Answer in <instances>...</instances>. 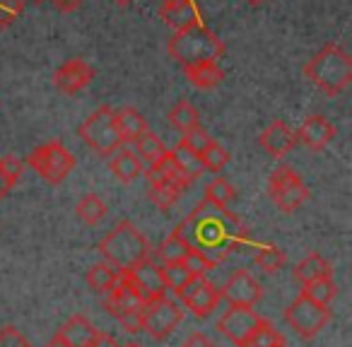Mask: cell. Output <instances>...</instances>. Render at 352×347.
Returning a JSON list of instances; mask_svg holds the SVG:
<instances>
[{
    "label": "cell",
    "instance_id": "cell-12",
    "mask_svg": "<svg viewBox=\"0 0 352 347\" xmlns=\"http://www.w3.org/2000/svg\"><path fill=\"white\" fill-rule=\"evenodd\" d=\"M179 302H184L188 309H191L193 316L206 318L215 311V306L220 304V289L215 284H210L206 278H193L182 292L176 294Z\"/></svg>",
    "mask_w": 352,
    "mask_h": 347
},
{
    "label": "cell",
    "instance_id": "cell-48",
    "mask_svg": "<svg viewBox=\"0 0 352 347\" xmlns=\"http://www.w3.org/2000/svg\"><path fill=\"white\" fill-rule=\"evenodd\" d=\"M246 3H249V5H263L265 0H246Z\"/></svg>",
    "mask_w": 352,
    "mask_h": 347
},
{
    "label": "cell",
    "instance_id": "cell-17",
    "mask_svg": "<svg viewBox=\"0 0 352 347\" xmlns=\"http://www.w3.org/2000/svg\"><path fill=\"white\" fill-rule=\"evenodd\" d=\"M160 15L164 25L174 32H184L201 25V8L196 5V0H164Z\"/></svg>",
    "mask_w": 352,
    "mask_h": 347
},
{
    "label": "cell",
    "instance_id": "cell-25",
    "mask_svg": "<svg viewBox=\"0 0 352 347\" xmlns=\"http://www.w3.org/2000/svg\"><path fill=\"white\" fill-rule=\"evenodd\" d=\"M166 116H169L171 126L182 133H188V131H193V128L201 126V113H198V109L193 107L188 99H179V102L169 109Z\"/></svg>",
    "mask_w": 352,
    "mask_h": 347
},
{
    "label": "cell",
    "instance_id": "cell-1",
    "mask_svg": "<svg viewBox=\"0 0 352 347\" xmlns=\"http://www.w3.org/2000/svg\"><path fill=\"white\" fill-rule=\"evenodd\" d=\"M174 232L186 241L188 249L201 251L212 268L222 263L232 249H239L249 239L246 227L234 212L208 201H203Z\"/></svg>",
    "mask_w": 352,
    "mask_h": 347
},
{
    "label": "cell",
    "instance_id": "cell-23",
    "mask_svg": "<svg viewBox=\"0 0 352 347\" xmlns=\"http://www.w3.org/2000/svg\"><path fill=\"white\" fill-rule=\"evenodd\" d=\"M109 169H111V174L121 183H131L142 174V161L138 159L135 152L121 150V152H113L111 161H109Z\"/></svg>",
    "mask_w": 352,
    "mask_h": 347
},
{
    "label": "cell",
    "instance_id": "cell-16",
    "mask_svg": "<svg viewBox=\"0 0 352 347\" xmlns=\"http://www.w3.org/2000/svg\"><path fill=\"white\" fill-rule=\"evenodd\" d=\"M142 304L145 302H142L135 289L131 287V282L126 280V273L118 270L116 282H113V287L109 289V294H107V311L111 313V316L121 318V316H126V313L140 311Z\"/></svg>",
    "mask_w": 352,
    "mask_h": 347
},
{
    "label": "cell",
    "instance_id": "cell-31",
    "mask_svg": "<svg viewBox=\"0 0 352 347\" xmlns=\"http://www.w3.org/2000/svg\"><path fill=\"white\" fill-rule=\"evenodd\" d=\"M166 152V147L162 145V140L155 135V133H142L140 137L135 140V155H140L138 159L140 161H147V164H155V161L162 159V155Z\"/></svg>",
    "mask_w": 352,
    "mask_h": 347
},
{
    "label": "cell",
    "instance_id": "cell-43",
    "mask_svg": "<svg viewBox=\"0 0 352 347\" xmlns=\"http://www.w3.org/2000/svg\"><path fill=\"white\" fill-rule=\"evenodd\" d=\"M121 321V328L126 333H131V335H135V333H140L142 331V323H140V311H135V313H126V316H121L118 318Z\"/></svg>",
    "mask_w": 352,
    "mask_h": 347
},
{
    "label": "cell",
    "instance_id": "cell-46",
    "mask_svg": "<svg viewBox=\"0 0 352 347\" xmlns=\"http://www.w3.org/2000/svg\"><path fill=\"white\" fill-rule=\"evenodd\" d=\"M51 3L56 5V10H60V12H73V10H78L82 0H51Z\"/></svg>",
    "mask_w": 352,
    "mask_h": 347
},
{
    "label": "cell",
    "instance_id": "cell-33",
    "mask_svg": "<svg viewBox=\"0 0 352 347\" xmlns=\"http://www.w3.org/2000/svg\"><path fill=\"white\" fill-rule=\"evenodd\" d=\"M236 198V188L227 181L225 177H217L212 179L210 183L206 186V201L212 203V205H220V208H227L232 201Z\"/></svg>",
    "mask_w": 352,
    "mask_h": 347
},
{
    "label": "cell",
    "instance_id": "cell-24",
    "mask_svg": "<svg viewBox=\"0 0 352 347\" xmlns=\"http://www.w3.org/2000/svg\"><path fill=\"white\" fill-rule=\"evenodd\" d=\"M294 278H297L302 284H307V282H314V280H321V278H333V268L321 254H309L307 258L297 263Z\"/></svg>",
    "mask_w": 352,
    "mask_h": 347
},
{
    "label": "cell",
    "instance_id": "cell-45",
    "mask_svg": "<svg viewBox=\"0 0 352 347\" xmlns=\"http://www.w3.org/2000/svg\"><path fill=\"white\" fill-rule=\"evenodd\" d=\"M87 347H121L116 342V337L113 335H109V333H94V337H92V342H89Z\"/></svg>",
    "mask_w": 352,
    "mask_h": 347
},
{
    "label": "cell",
    "instance_id": "cell-30",
    "mask_svg": "<svg viewBox=\"0 0 352 347\" xmlns=\"http://www.w3.org/2000/svg\"><path fill=\"white\" fill-rule=\"evenodd\" d=\"M283 345H285L283 333L268 321H261L258 328H256L249 340L244 342V347H283Z\"/></svg>",
    "mask_w": 352,
    "mask_h": 347
},
{
    "label": "cell",
    "instance_id": "cell-34",
    "mask_svg": "<svg viewBox=\"0 0 352 347\" xmlns=\"http://www.w3.org/2000/svg\"><path fill=\"white\" fill-rule=\"evenodd\" d=\"M20 174H22V164L15 157H0V201L20 181Z\"/></svg>",
    "mask_w": 352,
    "mask_h": 347
},
{
    "label": "cell",
    "instance_id": "cell-9",
    "mask_svg": "<svg viewBox=\"0 0 352 347\" xmlns=\"http://www.w3.org/2000/svg\"><path fill=\"white\" fill-rule=\"evenodd\" d=\"M285 321L289 323V328H292L297 335L309 340V337L318 335V333L328 326V321H331V309L321 306V304L311 302V299H307L304 294H299L287 306V311H285Z\"/></svg>",
    "mask_w": 352,
    "mask_h": 347
},
{
    "label": "cell",
    "instance_id": "cell-50",
    "mask_svg": "<svg viewBox=\"0 0 352 347\" xmlns=\"http://www.w3.org/2000/svg\"><path fill=\"white\" fill-rule=\"evenodd\" d=\"M123 347H140L138 342H128V345H123Z\"/></svg>",
    "mask_w": 352,
    "mask_h": 347
},
{
    "label": "cell",
    "instance_id": "cell-28",
    "mask_svg": "<svg viewBox=\"0 0 352 347\" xmlns=\"http://www.w3.org/2000/svg\"><path fill=\"white\" fill-rule=\"evenodd\" d=\"M116 275H118V270H113L111 265L97 263V265H92V268L87 270L85 280H87V284H89V289H92V292L109 294V289H111L113 282H116Z\"/></svg>",
    "mask_w": 352,
    "mask_h": 347
},
{
    "label": "cell",
    "instance_id": "cell-4",
    "mask_svg": "<svg viewBox=\"0 0 352 347\" xmlns=\"http://www.w3.org/2000/svg\"><path fill=\"white\" fill-rule=\"evenodd\" d=\"M169 56L182 65H193L203 63V60H220L225 56V41L217 39V34L212 30H208L206 25H196L191 30L176 32L166 44Z\"/></svg>",
    "mask_w": 352,
    "mask_h": 347
},
{
    "label": "cell",
    "instance_id": "cell-6",
    "mask_svg": "<svg viewBox=\"0 0 352 347\" xmlns=\"http://www.w3.org/2000/svg\"><path fill=\"white\" fill-rule=\"evenodd\" d=\"M184 321L182 306L176 304V294L166 292L164 297L145 302L140 309V323L142 331L150 333L155 340H166L171 333Z\"/></svg>",
    "mask_w": 352,
    "mask_h": 347
},
{
    "label": "cell",
    "instance_id": "cell-10",
    "mask_svg": "<svg viewBox=\"0 0 352 347\" xmlns=\"http://www.w3.org/2000/svg\"><path fill=\"white\" fill-rule=\"evenodd\" d=\"M126 280L131 282V287L135 289L142 302H152V299H160L169 292L164 284V278H162V265L152 258V254L142 263H138L135 268L126 270Z\"/></svg>",
    "mask_w": 352,
    "mask_h": 347
},
{
    "label": "cell",
    "instance_id": "cell-32",
    "mask_svg": "<svg viewBox=\"0 0 352 347\" xmlns=\"http://www.w3.org/2000/svg\"><path fill=\"white\" fill-rule=\"evenodd\" d=\"M302 294L311 302L321 304V306H328V304L336 299L338 287L333 282V278H321V280H314V282H307L302 289Z\"/></svg>",
    "mask_w": 352,
    "mask_h": 347
},
{
    "label": "cell",
    "instance_id": "cell-29",
    "mask_svg": "<svg viewBox=\"0 0 352 347\" xmlns=\"http://www.w3.org/2000/svg\"><path fill=\"white\" fill-rule=\"evenodd\" d=\"M171 157H174V161L179 164V169H182L191 181L198 177H203V171L206 169H203V164H201V157H198L193 150H188L184 142H179V145L171 150Z\"/></svg>",
    "mask_w": 352,
    "mask_h": 347
},
{
    "label": "cell",
    "instance_id": "cell-44",
    "mask_svg": "<svg viewBox=\"0 0 352 347\" xmlns=\"http://www.w3.org/2000/svg\"><path fill=\"white\" fill-rule=\"evenodd\" d=\"M182 347H215V345H212V340L206 335V333H198L196 331V333H191L186 340H184Z\"/></svg>",
    "mask_w": 352,
    "mask_h": 347
},
{
    "label": "cell",
    "instance_id": "cell-52",
    "mask_svg": "<svg viewBox=\"0 0 352 347\" xmlns=\"http://www.w3.org/2000/svg\"><path fill=\"white\" fill-rule=\"evenodd\" d=\"M283 347H285V345H283Z\"/></svg>",
    "mask_w": 352,
    "mask_h": 347
},
{
    "label": "cell",
    "instance_id": "cell-39",
    "mask_svg": "<svg viewBox=\"0 0 352 347\" xmlns=\"http://www.w3.org/2000/svg\"><path fill=\"white\" fill-rule=\"evenodd\" d=\"M184 268L188 270V273L193 275V278H203V275L208 273V270H212V265L208 263V258L201 254V251H188L186 258H184Z\"/></svg>",
    "mask_w": 352,
    "mask_h": 347
},
{
    "label": "cell",
    "instance_id": "cell-42",
    "mask_svg": "<svg viewBox=\"0 0 352 347\" xmlns=\"http://www.w3.org/2000/svg\"><path fill=\"white\" fill-rule=\"evenodd\" d=\"M0 347H30V340L15 326H6L0 331Z\"/></svg>",
    "mask_w": 352,
    "mask_h": 347
},
{
    "label": "cell",
    "instance_id": "cell-47",
    "mask_svg": "<svg viewBox=\"0 0 352 347\" xmlns=\"http://www.w3.org/2000/svg\"><path fill=\"white\" fill-rule=\"evenodd\" d=\"M46 347H70V345H68V342H65V340H60L58 335H56L54 340H51V342H49V345H46Z\"/></svg>",
    "mask_w": 352,
    "mask_h": 347
},
{
    "label": "cell",
    "instance_id": "cell-3",
    "mask_svg": "<svg viewBox=\"0 0 352 347\" xmlns=\"http://www.w3.org/2000/svg\"><path fill=\"white\" fill-rule=\"evenodd\" d=\"M97 249H99V254H102L104 263L111 265L113 270H121V273L135 268L138 263H142V260L152 254L150 244H147V239L142 236V232L128 220L118 222V225L99 241Z\"/></svg>",
    "mask_w": 352,
    "mask_h": 347
},
{
    "label": "cell",
    "instance_id": "cell-19",
    "mask_svg": "<svg viewBox=\"0 0 352 347\" xmlns=\"http://www.w3.org/2000/svg\"><path fill=\"white\" fill-rule=\"evenodd\" d=\"M147 181L150 183H160V181L171 183V186H176L179 191H186V188L191 186V179L179 169V164L174 161L171 152H164L162 159L155 161V164L147 169Z\"/></svg>",
    "mask_w": 352,
    "mask_h": 347
},
{
    "label": "cell",
    "instance_id": "cell-36",
    "mask_svg": "<svg viewBox=\"0 0 352 347\" xmlns=\"http://www.w3.org/2000/svg\"><path fill=\"white\" fill-rule=\"evenodd\" d=\"M162 278H164V284L169 292L179 294L188 282L193 280V275L184 268V263H174V265H162ZM179 299V297H176Z\"/></svg>",
    "mask_w": 352,
    "mask_h": 347
},
{
    "label": "cell",
    "instance_id": "cell-20",
    "mask_svg": "<svg viewBox=\"0 0 352 347\" xmlns=\"http://www.w3.org/2000/svg\"><path fill=\"white\" fill-rule=\"evenodd\" d=\"M94 333H97V328L92 326V321L89 318H85L82 313H78V316L68 318V321L60 326V331L56 333V335L60 337V340H65L70 347H87L89 342H92Z\"/></svg>",
    "mask_w": 352,
    "mask_h": 347
},
{
    "label": "cell",
    "instance_id": "cell-21",
    "mask_svg": "<svg viewBox=\"0 0 352 347\" xmlns=\"http://www.w3.org/2000/svg\"><path fill=\"white\" fill-rule=\"evenodd\" d=\"M113 121H116V131L123 142H135L142 133H147V121L138 109L126 107L113 111Z\"/></svg>",
    "mask_w": 352,
    "mask_h": 347
},
{
    "label": "cell",
    "instance_id": "cell-51",
    "mask_svg": "<svg viewBox=\"0 0 352 347\" xmlns=\"http://www.w3.org/2000/svg\"><path fill=\"white\" fill-rule=\"evenodd\" d=\"M36 3H41V0H36Z\"/></svg>",
    "mask_w": 352,
    "mask_h": 347
},
{
    "label": "cell",
    "instance_id": "cell-38",
    "mask_svg": "<svg viewBox=\"0 0 352 347\" xmlns=\"http://www.w3.org/2000/svg\"><path fill=\"white\" fill-rule=\"evenodd\" d=\"M256 265L268 275L278 273L285 265V251L278 249V246H265V249H261V254L256 256Z\"/></svg>",
    "mask_w": 352,
    "mask_h": 347
},
{
    "label": "cell",
    "instance_id": "cell-13",
    "mask_svg": "<svg viewBox=\"0 0 352 347\" xmlns=\"http://www.w3.org/2000/svg\"><path fill=\"white\" fill-rule=\"evenodd\" d=\"M220 297L227 299L232 306L254 309L256 304L261 302V297H263V287H261V282L251 273L236 270V273L225 282V287L220 289Z\"/></svg>",
    "mask_w": 352,
    "mask_h": 347
},
{
    "label": "cell",
    "instance_id": "cell-15",
    "mask_svg": "<svg viewBox=\"0 0 352 347\" xmlns=\"http://www.w3.org/2000/svg\"><path fill=\"white\" fill-rule=\"evenodd\" d=\"M336 133H338L336 126H333L326 116H321V113H311V116L304 118V123L299 126V131L294 133V135H297V142H302L307 150L318 152V150H323L333 137H336Z\"/></svg>",
    "mask_w": 352,
    "mask_h": 347
},
{
    "label": "cell",
    "instance_id": "cell-22",
    "mask_svg": "<svg viewBox=\"0 0 352 347\" xmlns=\"http://www.w3.org/2000/svg\"><path fill=\"white\" fill-rule=\"evenodd\" d=\"M184 73H186L188 82L198 89H212L225 80L220 63L215 60H203V63H193V65H184Z\"/></svg>",
    "mask_w": 352,
    "mask_h": 347
},
{
    "label": "cell",
    "instance_id": "cell-14",
    "mask_svg": "<svg viewBox=\"0 0 352 347\" xmlns=\"http://www.w3.org/2000/svg\"><path fill=\"white\" fill-rule=\"evenodd\" d=\"M92 80H94V70L85 58L65 60V63L60 65L54 75V85L58 87V92L70 94V97L78 94V92H82Z\"/></svg>",
    "mask_w": 352,
    "mask_h": 347
},
{
    "label": "cell",
    "instance_id": "cell-2",
    "mask_svg": "<svg viewBox=\"0 0 352 347\" xmlns=\"http://www.w3.org/2000/svg\"><path fill=\"white\" fill-rule=\"evenodd\" d=\"M307 80L328 97H338L352 80V58L342 46L326 44L304 65Z\"/></svg>",
    "mask_w": 352,
    "mask_h": 347
},
{
    "label": "cell",
    "instance_id": "cell-26",
    "mask_svg": "<svg viewBox=\"0 0 352 347\" xmlns=\"http://www.w3.org/2000/svg\"><path fill=\"white\" fill-rule=\"evenodd\" d=\"M188 244L182 239V236L176 234V232H171L169 236H166L164 241L160 244V249L155 251V260L160 265H174V263H184V258H186L188 254Z\"/></svg>",
    "mask_w": 352,
    "mask_h": 347
},
{
    "label": "cell",
    "instance_id": "cell-40",
    "mask_svg": "<svg viewBox=\"0 0 352 347\" xmlns=\"http://www.w3.org/2000/svg\"><path fill=\"white\" fill-rule=\"evenodd\" d=\"M182 142L188 147V150H193V152H196V155H201V152L206 150V147L212 142V137L208 135V133L203 131L201 126H198V128H193V131L184 133V140H182Z\"/></svg>",
    "mask_w": 352,
    "mask_h": 347
},
{
    "label": "cell",
    "instance_id": "cell-11",
    "mask_svg": "<svg viewBox=\"0 0 352 347\" xmlns=\"http://www.w3.org/2000/svg\"><path fill=\"white\" fill-rule=\"evenodd\" d=\"M263 318L246 306H232L222 313V318L217 321V331L227 337L230 342H234L236 347H244V342L251 337V333L258 328V323Z\"/></svg>",
    "mask_w": 352,
    "mask_h": 347
},
{
    "label": "cell",
    "instance_id": "cell-27",
    "mask_svg": "<svg viewBox=\"0 0 352 347\" xmlns=\"http://www.w3.org/2000/svg\"><path fill=\"white\" fill-rule=\"evenodd\" d=\"M75 212H78V217L85 225H99L104 220V215H107V203L97 193H87V196H82L78 201Z\"/></svg>",
    "mask_w": 352,
    "mask_h": 347
},
{
    "label": "cell",
    "instance_id": "cell-49",
    "mask_svg": "<svg viewBox=\"0 0 352 347\" xmlns=\"http://www.w3.org/2000/svg\"><path fill=\"white\" fill-rule=\"evenodd\" d=\"M118 5H128V3H131V0H116Z\"/></svg>",
    "mask_w": 352,
    "mask_h": 347
},
{
    "label": "cell",
    "instance_id": "cell-37",
    "mask_svg": "<svg viewBox=\"0 0 352 347\" xmlns=\"http://www.w3.org/2000/svg\"><path fill=\"white\" fill-rule=\"evenodd\" d=\"M198 157H201L203 169H206V171H215V174L225 169V164L230 161V152H227L222 145H217L215 140H212L210 145H208Z\"/></svg>",
    "mask_w": 352,
    "mask_h": 347
},
{
    "label": "cell",
    "instance_id": "cell-41",
    "mask_svg": "<svg viewBox=\"0 0 352 347\" xmlns=\"http://www.w3.org/2000/svg\"><path fill=\"white\" fill-rule=\"evenodd\" d=\"M22 0H0V27H8L22 15Z\"/></svg>",
    "mask_w": 352,
    "mask_h": 347
},
{
    "label": "cell",
    "instance_id": "cell-35",
    "mask_svg": "<svg viewBox=\"0 0 352 347\" xmlns=\"http://www.w3.org/2000/svg\"><path fill=\"white\" fill-rule=\"evenodd\" d=\"M184 191H179L176 186H171V183H150V191H147V196H150V201L155 203L160 210H169V208L176 205V201H179V196H182Z\"/></svg>",
    "mask_w": 352,
    "mask_h": 347
},
{
    "label": "cell",
    "instance_id": "cell-8",
    "mask_svg": "<svg viewBox=\"0 0 352 347\" xmlns=\"http://www.w3.org/2000/svg\"><path fill=\"white\" fill-rule=\"evenodd\" d=\"M268 193H270V201L283 212H294L309 198V191L304 186L302 177L287 164L275 166V171L268 179Z\"/></svg>",
    "mask_w": 352,
    "mask_h": 347
},
{
    "label": "cell",
    "instance_id": "cell-7",
    "mask_svg": "<svg viewBox=\"0 0 352 347\" xmlns=\"http://www.w3.org/2000/svg\"><path fill=\"white\" fill-rule=\"evenodd\" d=\"M78 135L102 157H111L123 145L116 131V121H113V109L109 107L97 109L92 116H87V121L78 128Z\"/></svg>",
    "mask_w": 352,
    "mask_h": 347
},
{
    "label": "cell",
    "instance_id": "cell-18",
    "mask_svg": "<svg viewBox=\"0 0 352 347\" xmlns=\"http://www.w3.org/2000/svg\"><path fill=\"white\" fill-rule=\"evenodd\" d=\"M258 142L270 157L283 159L285 155H289L294 150L297 135H294V131L285 121H273L268 128H263V133L258 135Z\"/></svg>",
    "mask_w": 352,
    "mask_h": 347
},
{
    "label": "cell",
    "instance_id": "cell-5",
    "mask_svg": "<svg viewBox=\"0 0 352 347\" xmlns=\"http://www.w3.org/2000/svg\"><path fill=\"white\" fill-rule=\"evenodd\" d=\"M27 164L39 174L44 181H49L51 186H58L70 177V171L75 169V157L63 142L51 140L46 145L36 147L27 155Z\"/></svg>",
    "mask_w": 352,
    "mask_h": 347
}]
</instances>
